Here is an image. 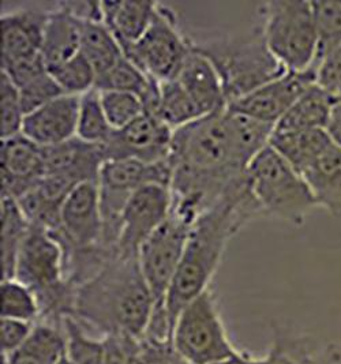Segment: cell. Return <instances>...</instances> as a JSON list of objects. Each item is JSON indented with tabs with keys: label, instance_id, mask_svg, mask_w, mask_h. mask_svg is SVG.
I'll return each instance as SVG.
<instances>
[{
	"label": "cell",
	"instance_id": "1",
	"mask_svg": "<svg viewBox=\"0 0 341 364\" xmlns=\"http://www.w3.org/2000/svg\"><path fill=\"white\" fill-rule=\"evenodd\" d=\"M263 212L247 182L199 215L192 225L187 245L167 295L172 333L179 314L211 288L229 240Z\"/></svg>",
	"mask_w": 341,
	"mask_h": 364
},
{
	"label": "cell",
	"instance_id": "2",
	"mask_svg": "<svg viewBox=\"0 0 341 364\" xmlns=\"http://www.w3.org/2000/svg\"><path fill=\"white\" fill-rule=\"evenodd\" d=\"M154 307L138 257L116 255L75 288L73 314L86 329L141 338Z\"/></svg>",
	"mask_w": 341,
	"mask_h": 364
},
{
	"label": "cell",
	"instance_id": "3",
	"mask_svg": "<svg viewBox=\"0 0 341 364\" xmlns=\"http://www.w3.org/2000/svg\"><path fill=\"white\" fill-rule=\"evenodd\" d=\"M192 46L217 68L227 105L288 71L268 48L260 16L247 32L204 41L192 40Z\"/></svg>",
	"mask_w": 341,
	"mask_h": 364
},
{
	"label": "cell",
	"instance_id": "4",
	"mask_svg": "<svg viewBox=\"0 0 341 364\" xmlns=\"http://www.w3.org/2000/svg\"><path fill=\"white\" fill-rule=\"evenodd\" d=\"M14 279L37 299L38 322L62 326L73 314L75 288L65 279L62 246L49 232L31 227L18 252Z\"/></svg>",
	"mask_w": 341,
	"mask_h": 364
},
{
	"label": "cell",
	"instance_id": "5",
	"mask_svg": "<svg viewBox=\"0 0 341 364\" xmlns=\"http://www.w3.org/2000/svg\"><path fill=\"white\" fill-rule=\"evenodd\" d=\"M247 178L263 215L302 225L318 208L309 183L271 145L251 161Z\"/></svg>",
	"mask_w": 341,
	"mask_h": 364
},
{
	"label": "cell",
	"instance_id": "6",
	"mask_svg": "<svg viewBox=\"0 0 341 364\" xmlns=\"http://www.w3.org/2000/svg\"><path fill=\"white\" fill-rule=\"evenodd\" d=\"M265 41L288 71H306L317 63L318 33L311 1L273 0L258 7Z\"/></svg>",
	"mask_w": 341,
	"mask_h": 364
},
{
	"label": "cell",
	"instance_id": "7",
	"mask_svg": "<svg viewBox=\"0 0 341 364\" xmlns=\"http://www.w3.org/2000/svg\"><path fill=\"white\" fill-rule=\"evenodd\" d=\"M172 343L187 364H219L241 353L228 336L211 288L179 314Z\"/></svg>",
	"mask_w": 341,
	"mask_h": 364
},
{
	"label": "cell",
	"instance_id": "8",
	"mask_svg": "<svg viewBox=\"0 0 341 364\" xmlns=\"http://www.w3.org/2000/svg\"><path fill=\"white\" fill-rule=\"evenodd\" d=\"M172 166L168 160L147 164L138 160H107L98 173V194L104 223V246L117 252L120 217L131 196L145 184L169 187Z\"/></svg>",
	"mask_w": 341,
	"mask_h": 364
},
{
	"label": "cell",
	"instance_id": "9",
	"mask_svg": "<svg viewBox=\"0 0 341 364\" xmlns=\"http://www.w3.org/2000/svg\"><path fill=\"white\" fill-rule=\"evenodd\" d=\"M192 50V40L182 33L177 14L157 3L156 14L145 34L125 55L157 82L175 80Z\"/></svg>",
	"mask_w": 341,
	"mask_h": 364
},
{
	"label": "cell",
	"instance_id": "10",
	"mask_svg": "<svg viewBox=\"0 0 341 364\" xmlns=\"http://www.w3.org/2000/svg\"><path fill=\"white\" fill-rule=\"evenodd\" d=\"M190 230L192 225L169 215L140 250L138 259L153 296V311L167 310V295L186 249Z\"/></svg>",
	"mask_w": 341,
	"mask_h": 364
},
{
	"label": "cell",
	"instance_id": "11",
	"mask_svg": "<svg viewBox=\"0 0 341 364\" xmlns=\"http://www.w3.org/2000/svg\"><path fill=\"white\" fill-rule=\"evenodd\" d=\"M171 206L169 187L150 183L138 188L131 196L120 217L117 254L122 257H138L142 245L171 215Z\"/></svg>",
	"mask_w": 341,
	"mask_h": 364
},
{
	"label": "cell",
	"instance_id": "12",
	"mask_svg": "<svg viewBox=\"0 0 341 364\" xmlns=\"http://www.w3.org/2000/svg\"><path fill=\"white\" fill-rule=\"evenodd\" d=\"M174 130L163 120L145 111L130 124L114 130L110 139L101 145L107 160H138L147 164L169 159Z\"/></svg>",
	"mask_w": 341,
	"mask_h": 364
},
{
	"label": "cell",
	"instance_id": "13",
	"mask_svg": "<svg viewBox=\"0 0 341 364\" xmlns=\"http://www.w3.org/2000/svg\"><path fill=\"white\" fill-rule=\"evenodd\" d=\"M314 83H317L315 67L306 71H287L243 97L229 102L227 108L276 126Z\"/></svg>",
	"mask_w": 341,
	"mask_h": 364
},
{
	"label": "cell",
	"instance_id": "14",
	"mask_svg": "<svg viewBox=\"0 0 341 364\" xmlns=\"http://www.w3.org/2000/svg\"><path fill=\"white\" fill-rule=\"evenodd\" d=\"M1 197L18 199L44 176L43 148L23 134L1 139Z\"/></svg>",
	"mask_w": 341,
	"mask_h": 364
},
{
	"label": "cell",
	"instance_id": "15",
	"mask_svg": "<svg viewBox=\"0 0 341 364\" xmlns=\"http://www.w3.org/2000/svg\"><path fill=\"white\" fill-rule=\"evenodd\" d=\"M81 96L62 95L25 115L22 132L41 148L53 146L77 136Z\"/></svg>",
	"mask_w": 341,
	"mask_h": 364
},
{
	"label": "cell",
	"instance_id": "16",
	"mask_svg": "<svg viewBox=\"0 0 341 364\" xmlns=\"http://www.w3.org/2000/svg\"><path fill=\"white\" fill-rule=\"evenodd\" d=\"M47 17L48 10L41 9H25L1 14L0 65L41 53Z\"/></svg>",
	"mask_w": 341,
	"mask_h": 364
},
{
	"label": "cell",
	"instance_id": "17",
	"mask_svg": "<svg viewBox=\"0 0 341 364\" xmlns=\"http://www.w3.org/2000/svg\"><path fill=\"white\" fill-rule=\"evenodd\" d=\"M44 175H65L77 182H98L105 161L101 145L74 136L65 142L43 148Z\"/></svg>",
	"mask_w": 341,
	"mask_h": 364
},
{
	"label": "cell",
	"instance_id": "18",
	"mask_svg": "<svg viewBox=\"0 0 341 364\" xmlns=\"http://www.w3.org/2000/svg\"><path fill=\"white\" fill-rule=\"evenodd\" d=\"M205 115L227 108L224 86L211 59L195 50L187 55L175 78Z\"/></svg>",
	"mask_w": 341,
	"mask_h": 364
},
{
	"label": "cell",
	"instance_id": "19",
	"mask_svg": "<svg viewBox=\"0 0 341 364\" xmlns=\"http://www.w3.org/2000/svg\"><path fill=\"white\" fill-rule=\"evenodd\" d=\"M81 52L80 18L63 3L48 10L41 55L47 68L62 65Z\"/></svg>",
	"mask_w": 341,
	"mask_h": 364
},
{
	"label": "cell",
	"instance_id": "20",
	"mask_svg": "<svg viewBox=\"0 0 341 364\" xmlns=\"http://www.w3.org/2000/svg\"><path fill=\"white\" fill-rule=\"evenodd\" d=\"M156 1H101L103 21L123 52L145 34L156 14Z\"/></svg>",
	"mask_w": 341,
	"mask_h": 364
},
{
	"label": "cell",
	"instance_id": "21",
	"mask_svg": "<svg viewBox=\"0 0 341 364\" xmlns=\"http://www.w3.org/2000/svg\"><path fill=\"white\" fill-rule=\"evenodd\" d=\"M339 100L335 99L318 83H314L305 95L298 100L290 111L280 119L276 132H299V130H327L335 107Z\"/></svg>",
	"mask_w": 341,
	"mask_h": 364
},
{
	"label": "cell",
	"instance_id": "22",
	"mask_svg": "<svg viewBox=\"0 0 341 364\" xmlns=\"http://www.w3.org/2000/svg\"><path fill=\"white\" fill-rule=\"evenodd\" d=\"M333 144L327 130H275L269 145L303 175Z\"/></svg>",
	"mask_w": 341,
	"mask_h": 364
},
{
	"label": "cell",
	"instance_id": "23",
	"mask_svg": "<svg viewBox=\"0 0 341 364\" xmlns=\"http://www.w3.org/2000/svg\"><path fill=\"white\" fill-rule=\"evenodd\" d=\"M318 206L341 217V148L333 144L318 161L302 175Z\"/></svg>",
	"mask_w": 341,
	"mask_h": 364
},
{
	"label": "cell",
	"instance_id": "24",
	"mask_svg": "<svg viewBox=\"0 0 341 364\" xmlns=\"http://www.w3.org/2000/svg\"><path fill=\"white\" fill-rule=\"evenodd\" d=\"M63 325L36 322L32 334L22 347L10 355H3L7 364H58L65 356Z\"/></svg>",
	"mask_w": 341,
	"mask_h": 364
},
{
	"label": "cell",
	"instance_id": "25",
	"mask_svg": "<svg viewBox=\"0 0 341 364\" xmlns=\"http://www.w3.org/2000/svg\"><path fill=\"white\" fill-rule=\"evenodd\" d=\"M0 264L1 280L16 276V258L19 249L31 231V224L22 213L16 199L1 197L0 202Z\"/></svg>",
	"mask_w": 341,
	"mask_h": 364
},
{
	"label": "cell",
	"instance_id": "26",
	"mask_svg": "<svg viewBox=\"0 0 341 364\" xmlns=\"http://www.w3.org/2000/svg\"><path fill=\"white\" fill-rule=\"evenodd\" d=\"M81 53L100 77L125 55L114 33L100 18H80Z\"/></svg>",
	"mask_w": 341,
	"mask_h": 364
},
{
	"label": "cell",
	"instance_id": "27",
	"mask_svg": "<svg viewBox=\"0 0 341 364\" xmlns=\"http://www.w3.org/2000/svg\"><path fill=\"white\" fill-rule=\"evenodd\" d=\"M313 355L314 350L309 340L277 328L272 347L266 355L254 358L241 352L238 356L219 364H310Z\"/></svg>",
	"mask_w": 341,
	"mask_h": 364
},
{
	"label": "cell",
	"instance_id": "28",
	"mask_svg": "<svg viewBox=\"0 0 341 364\" xmlns=\"http://www.w3.org/2000/svg\"><path fill=\"white\" fill-rule=\"evenodd\" d=\"M227 117L238 154L248 166L262 150L269 146L276 126L228 108Z\"/></svg>",
	"mask_w": 341,
	"mask_h": 364
},
{
	"label": "cell",
	"instance_id": "29",
	"mask_svg": "<svg viewBox=\"0 0 341 364\" xmlns=\"http://www.w3.org/2000/svg\"><path fill=\"white\" fill-rule=\"evenodd\" d=\"M154 114L174 132L206 116L177 80L160 82Z\"/></svg>",
	"mask_w": 341,
	"mask_h": 364
},
{
	"label": "cell",
	"instance_id": "30",
	"mask_svg": "<svg viewBox=\"0 0 341 364\" xmlns=\"http://www.w3.org/2000/svg\"><path fill=\"white\" fill-rule=\"evenodd\" d=\"M114 129L111 127L98 89H92L82 95L80 100V112L77 123V136L83 142L93 145H104Z\"/></svg>",
	"mask_w": 341,
	"mask_h": 364
},
{
	"label": "cell",
	"instance_id": "31",
	"mask_svg": "<svg viewBox=\"0 0 341 364\" xmlns=\"http://www.w3.org/2000/svg\"><path fill=\"white\" fill-rule=\"evenodd\" d=\"M65 337V355L74 364H104L105 343L104 338H93L86 328L74 316L63 319Z\"/></svg>",
	"mask_w": 341,
	"mask_h": 364
},
{
	"label": "cell",
	"instance_id": "32",
	"mask_svg": "<svg viewBox=\"0 0 341 364\" xmlns=\"http://www.w3.org/2000/svg\"><path fill=\"white\" fill-rule=\"evenodd\" d=\"M0 316L36 323L40 319L38 301L25 284L16 279L1 280Z\"/></svg>",
	"mask_w": 341,
	"mask_h": 364
},
{
	"label": "cell",
	"instance_id": "33",
	"mask_svg": "<svg viewBox=\"0 0 341 364\" xmlns=\"http://www.w3.org/2000/svg\"><path fill=\"white\" fill-rule=\"evenodd\" d=\"M48 73L65 95L82 96L96 87V71L81 52L65 63L49 68Z\"/></svg>",
	"mask_w": 341,
	"mask_h": 364
},
{
	"label": "cell",
	"instance_id": "34",
	"mask_svg": "<svg viewBox=\"0 0 341 364\" xmlns=\"http://www.w3.org/2000/svg\"><path fill=\"white\" fill-rule=\"evenodd\" d=\"M318 33L317 60L341 44V1H311Z\"/></svg>",
	"mask_w": 341,
	"mask_h": 364
},
{
	"label": "cell",
	"instance_id": "35",
	"mask_svg": "<svg viewBox=\"0 0 341 364\" xmlns=\"http://www.w3.org/2000/svg\"><path fill=\"white\" fill-rule=\"evenodd\" d=\"M100 97L105 116L114 130L126 127L145 112L144 101L132 93L105 90L100 92Z\"/></svg>",
	"mask_w": 341,
	"mask_h": 364
},
{
	"label": "cell",
	"instance_id": "36",
	"mask_svg": "<svg viewBox=\"0 0 341 364\" xmlns=\"http://www.w3.org/2000/svg\"><path fill=\"white\" fill-rule=\"evenodd\" d=\"M25 112L21 104L19 90L14 82L0 73V136L1 139L22 132Z\"/></svg>",
	"mask_w": 341,
	"mask_h": 364
},
{
	"label": "cell",
	"instance_id": "37",
	"mask_svg": "<svg viewBox=\"0 0 341 364\" xmlns=\"http://www.w3.org/2000/svg\"><path fill=\"white\" fill-rule=\"evenodd\" d=\"M18 90L25 115L46 105L49 101L65 95L48 71L31 82L23 85Z\"/></svg>",
	"mask_w": 341,
	"mask_h": 364
},
{
	"label": "cell",
	"instance_id": "38",
	"mask_svg": "<svg viewBox=\"0 0 341 364\" xmlns=\"http://www.w3.org/2000/svg\"><path fill=\"white\" fill-rule=\"evenodd\" d=\"M315 71L317 83L341 101V44L317 60Z\"/></svg>",
	"mask_w": 341,
	"mask_h": 364
},
{
	"label": "cell",
	"instance_id": "39",
	"mask_svg": "<svg viewBox=\"0 0 341 364\" xmlns=\"http://www.w3.org/2000/svg\"><path fill=\"white\" fill-rule=\"evenodd\" d=\"M137 359L140 364H187L174 347L172 340L159 341L145 337L140 338Z\"/></svg>",
	"mask_w": 341,
	"mask_h": 364
},
{
	"label": "cell",
	"instance_id": "40",
	"mask_svg": "<svg viewBox=\"0 0 341 364\" xmlns=\"http://www.w3.org/2000/svg\"><path fill=\"white\" fill-rule=\"evenodd\" d=\"M36 323L16 321V319H0V350L1 355H10L22 347L32 334Z\"/></svg>",
	"mask_w": 341,
	"mask_h": 364
},
{
	"label": "cell",
	"instance_id": "41",
	"mask_svg": "<svg viewBox=\"0 0 341 364\" xmlns=\"http://www.w3.org/2000/svg\"><path fill=\"white\" fill-rule=\"evenodd\" d=\"M327 133L333 139V142L341 148V101H339L337 105L335 107L333 115L327 127Z\"/></svg>",
	"mask_w": 341,
	"mask_h": 364
},
{
	"label": "cell",
	"instance_id": "42",
	"mask_svg": "<svg viewBox=\"0 0 341 364\" xmlns=\"http://www.w3.org/2000/svg\"><path fill=\"white\" fill-rule=\"evenodd\" d=\"M58 364H74L73 363V362H71V360H70V359H68V356H67V355H65V356H63V358H62V359H61V360H59V363Z\"/></svg>",
	"mask_w": 341,
	"mask_h": 364
},
{
	"label": "cell",
	"instance_id": "43",
	"mask_svg": "<svg viewBox=\"0 0 341 364\" xmlns=\"http://www.w3.org/2000/svg\"><path fill=\"white\" fill-rule=\"evenodd\" d=\"M0 364H7V360H6V358L1 355V363Z\"/></svg>",
	"mask_w": 341,
	"mask_h": 364
},
{
	"label": "cell",
	"instance_id": "44",
	"mask_svg": "<svg viewBox=\"0 0 341 364\" xmlns=\"http://www.w3.org/2000/svg\"><path fill=\"white\" fill-rule=\"evenodd\" d=\"M137 358H138V356H137ZM132 364H140V362H138V359H135V362H134V363Z\"/></svg>",
	"mask_w": 341,
	"mask_h": 364
}]
</instances>
